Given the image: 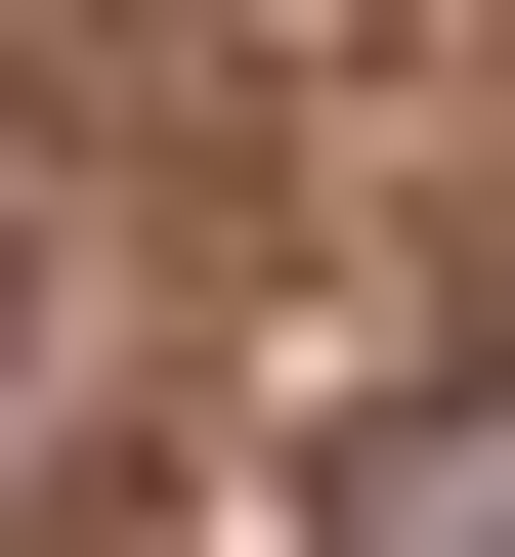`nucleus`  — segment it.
Masks as SVG:
<instances>
[{"mask_svg":"<svg viewBox=\"0 0 515 557\" xmlns=\"http://www.w3.org/2000/svg\"><path fill=\"white\" fill-rule=\"evenodd\" d=\"M301 557H515V344H430V386L301 429Z\"/></svg>","mask_w":515,"mask_h":557,"instance_id":"obj_1","label":"nucleus"},{"mask_svg":"<svg viewBox=\"0 0 515 557\" xmlns=\"http://www.w3.org/2000/svg\"><path fill=\"white\" fill-rule=\"evenodd\" d=\"M0 344H44V214H0Z\"/></svg>","mask_w":515,"mask_h":557,"instance_id":"obj_2","label":"nucleus"}]
</instances>
